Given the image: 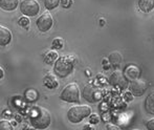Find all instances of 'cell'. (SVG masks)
Returning <instances> with one entry per match:
<instances>
[{
    "instance_id": "cell-17",
    "label": "cell",
    "mask_w": 154,
    "mask_h": 130,
    "mask_svg": "<svg viewBox=\"0 0 154 130\" xmlns=\"http://www.w3.org/2000/svg\"><path fill=\"white\" fill-rule=\"evenodd\" d=\"M57 59H58V54H57V51H47V53L44 55V57H43V61H44V63H46V64L53 63V62L56 61Z\"/></svg>"
},
{
    "instance_id": "cell-18",
    "label": "cell",
    "mask_w": 154,
    "mask_h": 130,
    "mask_svg": "<svg viewBox=\"0 0 154 130\" xmlns=\"http://www.w3.org/2000/svg\"><path fill=\"white\" fill-rule=\"evenodd\" d=\"M59 4H60V0H44V6L49 11L59 6Z\"/></svg>"
},
{
    "instance_id": "cell-1",
    "label": "cell",
    "mask_w": 154,
    "mask_h": 130,
    "mask_svg": "<svg viewBox=\"0 0 154 130\" xmlns=\"http://www.w3.org/2000/svg\"><path fill=\"white\" fill-rule=\"evenodd\" d=\"M51 113L42 107H35L31 116L32 125L37 129H45L51 125Z\"/></svg>"
},
{
    "instance_id": "cell-13",
    "label": "cell",
    "mask_w": 154,
    "mask_h": 130,
    "mask_svg": "<svg viewBox=\"0 0 154 130\" xmlns=\"http://www.w3.org/2000/svg\"><path fill=\"white\" fill-rule=\"evenodd\" d=\"M138 75H140V70H138L137 67L135 66H128L127 68L125 69V78L127 80H130V81H132V80H135L137 79Z\"/></svg>"
},
{
    "instance_id": "cell-14",
    "label": "cell",
    "mask_w": 154,
    "mask_h": 130,
    "mask_svg": "<svg viewBox=\"0 0 154 130\" xmlns=\"http://www.w3.org/2000/svg\"><path fill=\"white\" fill-rule=\"evenodd\" d=\"M43 84H44V86H46L47 88H49V89H54V88L58 87L59 82L57 81L55 76L47 75V76H45L44 79H43Z\"/></svg>"
},
{
    "instance_id": "cell-12",
    "label": "cell",
    "mask_w": 154,
    "mask_h": 130,
    "mask_svg": "<svg viewBox=\"0 0 154 130\" xmlns=\"http://www.w3.org/2000/svg\"><path fill=\"white\" fill-rule=\"evenodd\" d=\"M138 8L143 13H150L154 10V0H138Z\"/></svg>"
},
{
    "instance_id": "cell-2",
    "label": "cell",
    "mask_w": 154,
    "mask_h": 130,
    "mask_svg": "<svg viewBox=\"0 0 154 130\" xmlns=\"http://www.w3.org/2000/svg\"><path fill=\"white\" fill-rule=\"evenodd\" d=\"M75 60L72 56L68 57H59L54 65V71L60 78H65L72 73L75 68Z\"/></svg>"
},
{
    "instance_id": "cell-9",
    "label": "cell",
    "mask_w": 154,
    "mask_h": 130,
    "mask_svg": "<svg viewBox=\"0 0 154 130\" xmlns=\"http://www.w3.org/2000/svg\"><path fill=\"white\" fill-rule=\"evenodd\" d=\"M109 83L110 85L116 86V87L120 88H125L127 86V79L125 78V76L123 75L121 71H114L109 78Z\"/></svg>"
},
{
    "instance_id": "cell-23",
    "label": "cell",
    "mask_w": 154,
    "mask_h": 130,
    "mask_svg": "<svg viewBox=\"0 0 154 130\" xmlns=\"http://www.w3.org/2000/svg\"><path fill=\"white\" fill-rule=\"evenodd\" d=\"M72 4V0H60V5L64 8H68Z\"/></svg>"
},
{
    "instance_id": "cell-24",
    "label": "cell",
    "mask_w": 154,
    "mask_h": 130,
    "mask_svg": "<svg viewBox=\"0 0 154 130\" xmlns=\"http://www.w3.org/2000/svg\"><path fill=\"white\" fill-rule=\"evenodd\" d=\"M146 128L148 130H154V119H151V120L147 121Z\"/></svg>"
},
{
    "instance_id": "cell-4",
    "label": "cell",
    "mask_w": 154,
    "mask_h": 130,
    "mask_svg": "<svg viewBox=\"0 0 154 130\" xmlns=\"http://www.w3.org/2000/svg\"><path fill=\"white\" fill-rule=\"evenodd\" d=\"M60 99L67 103H78L80 101V88L75 83L66 85L60 94Z\"/></svg>"
},
{
    "instance_id": "cell-7",
    "label": "cell",
    "mask_w": 154,
    "mask_h": 130,
    "mask_svg": "<svg viewBox=\"0 0 154 130\" xmlns=\"http://www.w3.org/2000/svg\"><path fill=\"white\" fill-rule=\"evenodd\" d=\"M36 24L38 29L41 32H46L53 27L54 24V19L49 13H44L42 14L36 21Z\"/></svg>"
},
{
    "instance_id": "cell-6",
    "label": "cell",
    "mask_w": 154,
    "mask_h": 130,
    "mask_svg": "<svg viewBox=\"0 0 154 130\" xmlns=\"http://www.w3.org/2000/svg\"><path fill=\"white\" fill-rule=\"evenodd\" d=\"M129 91L134 97H140L146 92L147 90V83L146 81L142 79H135L130 81L129 83Z\"/></svg>"
},
{
    "instance_id": "cell-8",
    "label": "cell",
    "mask_w": 154,
    "mask_h": 130,
    "mask_svg": "<svg viewBox=\"0 0 154 130\" xmlns=\"http://www.w3.org/2000/svg\"><path fill=\"white\" fill-rule=\"evenodd\" d=\"M83 97L90 103H94V102L101 100V92L91 84H88L83 89Z\"/></svg>"
},
{
    "instance_id": "cell-16",
    "label": "cell",
    "mask_w": 154,
    "mask_h": 130,
    "mask_svg": "<svg viewBox=\"0 0 154 130\" xmlns=\"http://www.w3.org/2000/svg\"><path fill=\"white\" fill-rule=\"evenodd\" d=\"M145 108H146V111L148 113L154 116V91H152L147 97L146 101H145Z\"/></svg>"
},
{
    "instance_id": "cell-25",
    "label": "cell",
    "mask_w": 154,
    "mask_h": 130,
    "mask_svg": "<svg viewBox=\"0 0 154 130\" xmlns=\"http://www.w3.org/2000/svg\"><path fill=\"white\" fill-rule=\"evenodd\" d=\"M106 129L107 130H121L120 127L116 126V125H111V124L107 125V126H106Z\"/></svg>"
},
{
    "instance_id": "cell-11",
    "label": "cell",
    "mask_w": 154,
    "mask_h": 130,
    "mask_svg": "<svg viewBox=\"0 0 154 130\" xmlns=\"http://www.w3.org/2000/svg\"><path fill=\"white\" fill-rule=\"evenodd\" d=\"M19 5V0H0V8L4 11H15Z\"/></svg>"
},
{
    "instance_id": "cell-15",
    "label": "cell",
    "mask_w": 154,
    "mask_h": 130,
    "mask_svg": "<svg viewBox=\"0 0 154 130\" xmlns=\"http://www.w3.org/2000/svg\"><path fill=\"white\" fill-rule=\"evenodd\" d=\"M108 61L110 62V64L116 68L121 65V62H122V56L119 51H113L109 55V58H108Z\"/></svg>"
},
{
    "instance_id": "cell-10",
    "label": "cell",
    "mask_w": 154,
    "mask_h": 130,
    "mask_svg": "<svg viewBox=\"0 0 154 130\" xmlns=\"http://www.w3.org/2000/svg\"><path fill=\"white\" fill-rule=\"evenodd\" d=\"M12 41V32L8 27L0 25V46L8 45Z\"/></svg>"
},
{
    "instance_id": "cell-22",
    "label": "cell",
    "mask_w": 154,
    "mask_h": 130,
    "mask_svg": "<svg viewBox=\"0 0 154 130\" xmlns=\"http://www.w3.org/2000/svg\"><path fill=\"white\" fill-rule=\"evenodd\" d=\"M99 122H100V118H99V116H97V114H94V113L90 114V116H89V123H90V124L95 125V124H97Z\"/></svg>"
},
{
    "instance_id": "cell-26",
    "label": "cell",
    "mask_w": 154,
    "mask_h": 130,
    "mask_svg": "<svg viewBox=\"0 0 154 130\" xmlns=\"http://www.w3.org/2000/svg\"><path fill=\"white\" fill-rule=\"evenodd\" d=\"M125 99L131 101V100H132V94H131V92L129 91V92H127V94H125Z\"/></svg>"
},
{
    "instance_id": "cell-21",
    "label": "cell",
    "mask_w": 154,
    "mask_h": 130,
    "mask_svg": "<svg viewBox=\"0 0 154 130\" xmlns=\"http://www.w3.org/2000/svg\"><path fill=\"white\" fill-rule=\"evenodd\" d=\"M0 130H14V127L8 121H0Z\"/></svg>"
},
{
    "instance_id": "cell-3",
    "label": "cell",
    "mask_w": 154,
    "mask_h": 130,
    "mask_svg": "<svg viewBox=\"0 0 154 130\" xmlns=\"http://www.w3.org/2000/svg\"><path fill=\"white\" fill-rule=\"evenodd\" d=\"M91 114V108L86 105H79V106H72L67 111V120L73 124L82 122L85 118Z\"/></svg>"
},
{
    "instance_id": "cell-27",
    "label": "cell",
    "mask_w": 154,
    "mask_h": 130,
    "mask_svg": "<svg viewBox=\"0 0 154 130\" xmlns=\"http://www.w3.org/2000/svg\"><path fill=\"white\" fill-rule=\"evenodd\" d=\"M83 130H94V128L91 127V125H85L83 127Z\"/></svg>"
},
{
    "instance_id": "cell-28",
    "label": "cell",
    "mask_w": 154,
    "mask_h": 130,
    "mask_svg": "<svg viewBox=\"0 0 154 130\" xmlns=\"http://www.w3.org/2000/svg\"><path fill=\"white\" fill-rule=\"evenodd\" d=\"M3 77H4V71H3V69L0 67V79H2Z\"/></svg>"
},
{
    "instance_id": "cell-19",
    "label": "cell",
    "mask_w": 154,
    "mask_h": 130,
    "mask_svg": "<svg viewBox=\"0 0 154 130\" xmlns=\"http://www.w3.org/2000/svg\"><path fill=\"white\" fill-rule=\"evenodd\" d=\"M63 46H64V40L62 38H59V37L54 39L53 42H51V47L54 49H62Z\"/></svg>"
},
{
    "instance_id": "cell-20",
    "label": "cell",
    "mask_w": 154,
    "mask_h": 130,
    "mask_svg": "<svg viewBox=\"0 0 154 130\" xmlns=\"http://www.w3.org/2000/svg\"><path fill=\"white\" fill-rule=\"evenodd\" d=\"M29 23H31V21H29V17H26V16H22V17H21V18H19L18 24L20 25V26L25 27V29H29Z\"/></svg>"
},
{
    "instance_id": "cell-5",
    "label": "cell",
    "mask_w": 154,
    "mask_h": 130,
    "mask_svg": "<svg viewBox=\"0 0 154 130\" xmlns=\"http://www.w3.org/2000/svg\"><path fill=\"white\" fill-rule=\"evenodd\" d=\"M19 8L23 16L26 17L37 16L40 12V4L37 0H22L19 4Z\"/></svg>"
}]
</instances>
